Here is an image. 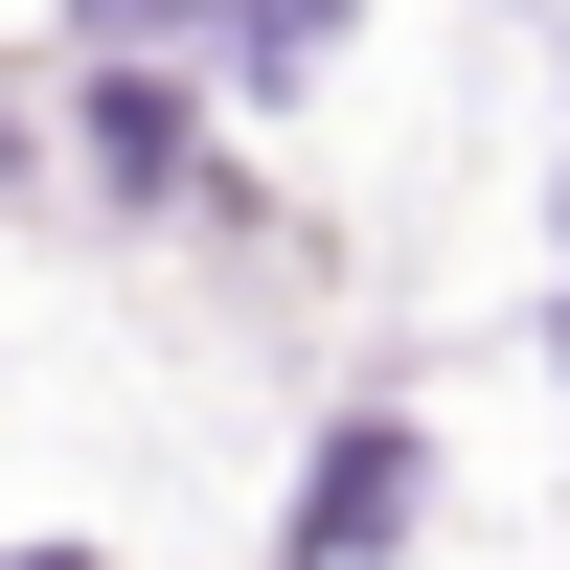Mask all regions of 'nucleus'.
Wrapping results in <instances>:
<instances>
[{"instance_id": "f257e3e1", "label": "nucleus", "mask_w": 570, "mask_h": 570, "mask_svg": "<svg viewBox=\"0 0 570 570\" xmlns=\"http://www.w3.org/2000/svg\"><path fill=\"white\" fill-rule=\"evenodd\" d=\"M91 23H206V46H252V69H274V46H320L343 0H91Z\"/></svg>"}]
</instances>
